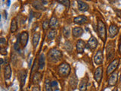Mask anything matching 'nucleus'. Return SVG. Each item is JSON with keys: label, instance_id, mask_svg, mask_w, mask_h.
Returning a JSON list of instances; mask_svg holds the SVG:
<instances>
[{"label": "nucleus", "instance_id": "nucleus-1", "mask_svg": "<svg viewBox=\"0 0 121 91\" xmlns=\"http://www.w3.org/2000/svg\"><path fill=\"white\" fill-rule=\"evenodd\" d=\"M48 59L52 62H57L62 58V52L57 49H52L48 54Z\"/></svg>", "mask_w": 121, "mask_h": 91}, {"label": "nucleus", "instance_id": "nucleus-2", "mask_svg": "<svg viewBox=\"0 0 121 91\" xmlns=\"http://www.w3.org/2000/svg\"><path fill=\"white\" fill-rule=\"evenodd\" d=\"M98 33L101 40L104 43L106 38H107V32H106V27L104 23L101 20L98 21Z\"/></svg>", "mask_w": 121, "mask_h": 91}, {"label": "nucleus", "instance_id": "nucleus-3", "mask_svg": "<svg viewBox=\"0 0 121 91\" xmlns=\"http://www.w3.org/2000/svg\"><path fill=\"white\" fill-rule=\"evenodd\" d=\"M58 73L64 76V77H67L70 73V66L69 64L67 63H62L60 64L58 67Z\"/></svg>", "mask_w": 121, "mask_h": 91}, {"label": "nucleus", "instance_id": "nucleus-4", "mask_svg": "<svg viewBox=\"0 0 121 91\" xmlns=\"http://www.w3.org/2000/svg\"><path fill=\"white\" fill-rule=\"evenodd\" d=\"M118 65H119V59H113L107 68V74L109 75L113 74L117 68V67H118Z\"/></svg>", "mask_w": 121, "mask_h": 91}, {"label": "nucleus", "instance_id": "nucleus-5", "mask_svg": "<svg viewBox=\"0 0 121 91\" xmlns=\"http://www.w3.org/2000/svg\"><path fill=\"white\" fill-rule=\"evenodd\" d=\"M28 37L29 35L27 32H22L20 35H19V40H20V43L22 46L23 48H24L26 44H27V42H28Z\"/></svg>", "mask_w": 121, "mask_h": 91}, {"label": "nucleus", "instance_id": "nucleus-6", "mask_svg": "<svg viewBox=\"0 0 121 91\" xmlns=\"http://www.w3.org/2000/svg\"><path fill=\"white\" fill-rule=\"evenodd\" d=\"M102 75H103V68L102 67L97 68L94 73V78L98 83L101 82L102 79Z\"/></svg>", "mask_w": 121, "mask_h": 91}, {"label": "nucleus", "instance_id": "nucleus-7", "mask_svg": "<svg viewBox=\"0 0 121 91\" xmlns=\"http://www.w3.org/2000/svg\"><path fill=\"white\" fill-rule=\"evenodd\" d=\"M94 62L96 64H101L103 62V52L101 50H98L94 56Z\"/></svg>", "mask_w": 121, "mask_h": 91}, {"label": "nucleus", "instance_id": "nucleus-8", "mask_svg": "<svg viewBox=\"0 0 121 91\" xmlns=\"http://www.w3.org/2000/svg\"><path fill=\"white\" fill-rule=\"evenodd\" d=\"M114 55V48H113V43H109L107 48V55H108V60H111Z\"/></svg>", "mask_w": 121, "mask_h": 91}, {"label": "nucleus", "instance_id": "nucleus-9", "mask_svg": "<svg viewBox=\"0 0 121 91\" xmlns=\"http://www.w3.org/2000/svg\"><path fill=\"white\" fill-rule=\"evenodd\" d=\"M76 46H77V50L78 53L82 54V53H83V52H84V49L86 47V43L82 40H79L77 42Z\"/></svg>", "mask_w": 121, "mask_h": 91}, {"label": "nucleus", "instance_id": "nucleus-10", "mask_svg": "<svg viewBox=\"0 0 121 91\" xmlns=\"http://www.w3.org/2000/svg\"><path fill=\"white\" fill-rule=\"evenodd\" d=\"M119 31V28L115 24H111L109 27V36L111 38H113Z\"/></svg>", "mask_w": 121, "mask_h": 91}, {"label": "nucleus", "instance_id": "nucleus-11", "mask_svg": "<svg viewBox=\"0 0 121 91\" xmlns=\"http://www.w3.org/2000/svg\"><path fill=\"white\" fill-rule=\"evenodd\" d=\"M117 78H118V75H117V73H116V72H113V73L111 74V75L110 76V77H109L108 85L110 86H115V84L117 82Z\"/></svg>", "mask_w": 121, "mask_h": 91}, {"label": "nucleus", "instance_id": "nucleus-12", "mask_svg": "<svg viewBox=\"0 0 121 91\" xmlns=\"http://www.w3.org/2000/svg\"><path fill=\"white\" fill-rule=\"evenodd\" d=\"M87 21H88V18H87V17L85 16V15H79V16L75 17L73 18V22L75 24H85Z\"/></svg>", "mask_w": 121, "mask_h": 91}, {"label": "nucleus", "instance_id": "nucleus-13", "mask_svg": "<svg viewBox=\"0 0 121 91\" xmlns=\"http://www.w3.org/2000/svg\"><path fill=\"white\" fill-rule=\"evenodd\" d=\"M87 86H88V77H83L79 85V91H86Z\"/></svg>", "mask_w": 121, "mask_h": 91}, {"label": "nucleus", "instance_id": "nucleus-14", "mask_svg": "<svg viewBox=\"0 0 121 91\" xmlns=\"http://www.w3.org/2000/svg\"><path fill=\"white\" fill-rule=\"evenodd\" d=\"M77 4H78V9L81 11H87L89 9V6L88 4L83 1H81V0L77 1Z\"/></svg>", "mask_w": 121, "mask_h": 91}, {"label": "nucleus", "instance_id": "nucleus-15", "mask_svg": "<svg viewBox=\"0 0 121 91\" xmlns=\"http://www.w3.org/2000/svg\"><path fill=\"white\" fill-rule=\"evenodd\" d=\"M88 46H89V48L91 49H96L98 46V41L96 40V38L94 36H91L89 38V40H88Z\"/></svg>", "mask_w": 121, "mask_h": 91}, {"label": "nucleus", "instance_id": "nucleus-16", "mask_svg": "<svg viewBox=\"0 0 121 91\" xmlns=\"http://www.w3.org/2000/svg\"><path fill=\"white\" fill-rule=\"evenodd\" d=\"M83 30L82 28L81 27H74L73 29V30H72V33H73V36L74 37H80L82 34H83Z\"/></svg>", "mask_w": 121, "mask_h": 91}, {"label": "nucleus", "instance_id": "nucleus-17", "mask_svg": "<svg viewBox=\"0 0 121 91\" xmlns=\"http://www.w3.org/2000/svg\"><path fill=\"white\" fill-rule=\"evenodd\" d=\"M19 78H20L21 81V86H24L26 78V71L25 70H21L20 71V73H19Z\"/></svg>", "mask_w": 121, "mask_h": 91}, {"label": "nucleus", "instance_id": "nucleus-18", "mask_svg": "<svg viewBox=\"0 0 121 91\" xmlns=\"http://www.w3.org/2000/svg\"><path fill=\"white\" fill-rule=\"evenodd\" d=\"M4 77L5 80H9L11 77V68L9 64H8L4 68Z\"/></svg>", "mask_w": 121, "mask_h": 91}, {"label": "nucleus", "instance_id": "nucleus-19", "mask_svg": "<svg viewBox=\"0 0 121 91\" xmlns=\"http://www.w3.org/2000/svg\"><path fill=\"white\" fill-rule=\"evenodd\" d=\"M58 26V19H57L56 17L55 16H52L49 21V27H50L51 29H55Z\"/></svg>", "mask_w": 121, "mask_h": 91}, {"label": "nucleus", "instance_id": "nucleus-20", "mask_svg": "<svg viewBox=\"0 0 121 91\" xmlns=\"http://www.w3.org/2000/svg\"><path fill=\"white\" fill-rule=\"evenodd\" d=\"M39 39H40V33H35L33 37V46L34 48H36L38 44H39Z\"/></svg>", "mask_w": 121, "mask_h": 91}, {"label": "nucleus", "instance_id": "nucleus-21", "mask_svg": "<svg viewBox=\"0 0 121 91\" xmlns=\"http://www.w3.org/2000/svg\"><path fill=\"white\" fill-rule=\"evenodd\" d=\"M78 84V80L77 78V77L74 75L73 77H71L70 79V85L73 89H76Z\"/></svg>", "mask_w": 121, "mask_h": 91}, {"label": "nucleus", "instance_id": "nucleus-22", "mask_svg": "<svg viewBox=\"0 0 121 91\" xmlns=\"http://www.w3.org/2000/svg\"><path fill=\"white\" fill-rule=\"evenodd\" d=\"M39 2H39V1H33V3H32V5L37 10H43V11H45V8L43 6V3H39Z\"/></svg>", "mask_w": 121, "mask_h": 91}, {"label": "nucleus", "instance_id": "nucleus-23", "mask_svg": "<svg viewBox=\"0 0 121 91\" xmlns=\"http://www.w3.org/2000/svg\"><path fill=\"white\" fill-rule=\"evenodd\" d=\"M39 70H43L44 68V66H45V56L43 54H41L39 58Z\"/></svg>", "mask_w": 121, "mask_h": 91}, {"label": "nucleus", "instance_id": "nucleus-24", "mask_svg": "<svg viewBox=\"0 0 121 91\" xmlns=\"http://www.w3.org/2000/svg\"><path fill=\"white\" fill-rule=\"evenodd\" d=\"M56 30L55 29H51L50 30L48 31V35H47V39L48 40H54V38L56 36Z\"/></svg>", "mask_w": 121, "mask_h": 91}, {"label": "nucleus", "instance_id": "nucleus-25", "mask_svg": "<svg viewBox=\"0 0 121 91\" xmlns=\"http://www.w3.org/2000/svg\"><path fill=\"white\" fill-rule=\"evenodd\" d=\"M17 30V21L15 19H13L11 23V27H10V30L11 33H14L16 32Z\"/></svg>", "mask_w": 121, "mask_h": 91}, {"label": "nucleus", "instance_id": "nucleus-26", "mask_svg": "<svg viewBox=\"0 0 121 91\" xmlns=\"http://www.w3.org/2000/svg\"><path fill=\"white\" fill-rule=\"evenodd\" d=\"M41 74L39 73H36L34 74L33 77V83H39V81H41Z\"/></svg>", "mask_w": 121, "mask_h": 91}, {"label": "nucleus", "instance_id": "nucleus-27", "mask_svg": "<svg viewBox=\"0 0 121 91\" xmlns=\"http://www.w3.org/2000/svg\"><path fill=\"white\" fill-rule=\"evenodd\" d=\"M63 34H64V37H66V38H68L70 36V30L69 27H64L63 28Z\"/></svg>", "mask_w": 121, "mask_h": 91}, {"label": "nucleus", "instance_id": "nucleus-28", "mask_svg": "<svg viewBox=\"0 0 121 91\" xmlns=\"http://www.w3.org/2000/svg\"><path fill=\"white\" fill-rule=\"evenodd\" d=\"M45 91H53V89L51 86V83L49 82L48 80H45Z\"/></svg>", "mask_w": 121, "mask_h": 91}, {"label": "nucleus", "instance_id": "nucleus-29", "mask_svg": "<svg viewBox=\"0 0 121 91\" xmlns=\"http://www.w3.org/2000/svg\"><path fill=\"white\" fill-rule=\"evenodd\" d=\"M65 49L68 52H71L72 51V49H73V46H72V44H71V43L70 41L67 40L65 42Z\"/></svg>", "mask_w": 121, "mask_h": 91}, {"label": "nucleus", "instance_id": "nucleus-30", "mask_svg": "<svg viewBox=\"0 0 121 91\" xmlns=\"http://www.w3.org/2000/svg\"><path fill=\"white\" fill-rule=\"evenodd\" d=\"M59 3L62 4V5H64V6H65L67 9H69L70 7V1H68V0H59V1H58Z\"/></svg>", "mask_w": 121, "mask_h": 91}, {"label": "nucleus", "instance_id": "nucleus-31", "mask_svg": "<svg viewBox=\"0 0 121 91\" xmlns=\"http://www.w3.org/2000/svg\"><path fill=\"white\" fill-rule=\"evenodd\" d=\"M51 86L52 87V89L55 90V91H58L59 90V88H58V82H57L56 81H53L51 83Z\"/></svg>", "mask_w": 121, "mask_h": 91}, {"label": "nucleus", "instance_id": "nucleus-32", "mask_svg": "<svg viewBox=\"0 0 121 91\" xmlns=\"http://www.w3.org/2000/svg\"><path fill=\"white\" fill-rule=\"evenodd\" d=\"M49 26V23H48V21L45 20L43 23V27L44 30H46Z\"/></svg>", "mask_w": 121, "mask_h": 91}, {"label": "nucleus", "instance_id": "nucleus-33", "mask_svg": "<svg viewBox=\"0 0 121 91\" xmlns=\"http://www.w3.org/2000/svg\"><path fill=\"white\" fill-rule=\"evenodd\" d=\"M6 43H7V40H6V39H5V38L2 37L1 39H0V44L2 45V47H3L4 46L6 45Z\"/></svg>", "mask_w": 121, "mask_h": 91}, {"label": "nucleus", "instance_id": "nucleus-34", "mask_svg": "<svg viewBox=\"0 0 121 91\" xmlns=\"http://www.w3.org/2000/svg\"><path fill=\"white\" fill-rule=\"evenodd\" d=\"M0 52H1V54L2 55H7V50H6V48H5V47H1V49H0Z\"/></svg>", "mask_w": 121, "mask_h": 91}, {"label": "nucleus", "instance_id": "nucleus-35", "mask_svg": "<svg viewBox=\"0 0 121 91\" xmlns=\"http://www.w3.org/2000/svg\"><path fill=\"white\" fill-rule=\"evenodd\" d=\"M114 11H115V13L117 14V16L118 18H121V10L116 9H114Z\"/></svg>", "mask_w": 121, "mask_h": 91}, {"label": "nucleus", "instance_id": "nucleus-36", "mask_svg": "<svg viewBox=\"0 0 121 91\" xmlns=\"http://www.w3.org/2000/svg\"><path fill=\"white\" fill-rule=\"evenodd\" d=\"M32 91H41L39 86H34L32 89Z\"/></svg>", "mask_w": 121, "mask_h": 91}, {"label": "nucleus", "instance_id": "nucleus-37", "mask_svg": "<svg viewBox=\"0 0 121 91\" xmlns=\"http://www.w3.org/2000/svg\"><path fill=\"white\" fill-rule=\"evenodd\" d=\"M119 52H120V54H121V43L119 45Z\"/></svg>", "mask_w": 121, "mask_h": 91}, {"label": "nucleus", "instance_id": "nucleus-38", "mask_svg": "<svg viewBox=\"0 0 121 91\" xmlns=\"http://www.w3.org/2000/svg\"><path fill=\"white\" fill-rule=\"evenodd\" d=\"M4 13H5V18L6 19L7 18V12H6V11H4Z\"/></svg>", "mask_w": 121, "mask_h": 91}, {"label": "nucleus", "instance_id": "nucleus-39", "mask_svg": "<svg viewBox=\"0 0 121 91\" xmlns=\"http://www.w3.org/2000/svg\"><path fill=\"white\" fill-rule=\"evenodd\" d=\"M10 2H11V1H8V6L10 5Z\"/></svg>", "mask_w": 121, "mask_h": 91}, {"label": "nucleus", "instance_id": "nucleus-40", "mask_svg": "<svg viewBox=\"0 0 121 91\" xmlns=\"http://www.w3.org/2000/svg\"><path fill=\"white\" fill-rule=\"evenodd\" d=\"M3 62H4V61H3V59H1V64H3Z\"/></svg>", "mask_w": 121, "mask_h": 91}, {"label": "nucleus", "instance_id": "nucleus-41", "mask_svg": "<svg viewBox=\"0 0 121 91\" xmlns=\"http://www.w3.org/2000/svg\"><path fill=\"white\" fill-rule=\"evenodd\" d=\"M112 91H117V88H114V89H113Z\"/></svg>", "mask_w": 121, "mask_h": 91}, {"label": "nucleus", "instance_id": "nucleus-42", "mask_svg": "<svg viewBox=\"0 0 121 91\" xmlns=\"http://www.w3.org/2000/svg\"><path fill=\"white\" fill-rule=\"evenodd\" d=\"M120 82H121V74H120Z\"/></svg>", "mask_w": 121, "mask_h": 91}]
</instances>
